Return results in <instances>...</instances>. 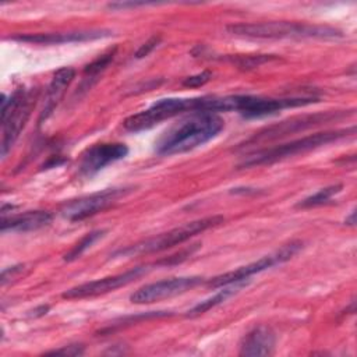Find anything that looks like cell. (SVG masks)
Listing matches in <instances>:
<instances>
[{
    "label": "cell",
    "instance_id": "obj_1",
    "mask_svg": "<svg viewBox=\"0 0 357 357\" xmlns=\"http://www.w3.org/2000/svg\"><path fill=\"white\" fill-rule=\"evenodd\" d=\"M225 121L218 113L191 112L172 124L155 142V151L163 156H172L192 151L223 130Z\"/></svg>",
    "mask_w": 357,
    "mask_h": 357
},
{
    "label": "cell",
    "instance_id": "obj_2",
    "mask_svg": "<svg viewBox=\"0 0 357 357\" xmlns=\"http://www.w3.org/2000/svg\"><path fill=\"white\" fill-rule=\"evenodd\" d=\"M227 32L236 36L262 38V39H282V38H340L342 31L326 25H311L289 21H269V22H248L231 24Z\"/></svg>",
    "mask_w": 357,
    "mask_h": 357
},
{
    "label": "cell",
    "instance_id": "obj_3",
    "mask_svg": "<svg viewBox=\"0 0 357 357\" xmlns=\"http://www.w3.org/2000/svg\"><path fill=\"white\" fill-rule=\"evenodd\" d=\"M356 132V127L350 128H342V130H332V131H324V132H315L303 138L293 139L286 144L275 145L271 148H264L259 151H255L245 156V159L238 165L240 169L245 167H254V166H262V165H271L278 160L286 159L289 156H294L297 153H303L315 148H319L322 145H328L331 142H335L337 139H342L347 135H353Z\"/></svg>",
    "mask_w": 357,
    "mask_h": 357
},
{
    "label": "cell",
    "instance_id": "obj_4",
    "mask_svg": "<svg viewBox=\"0 0 357 357\" xmlns=\"http://www.w3.org/2000/svg\"><path fill=\"white\" fill-rule=\"evenodd\" d=\"M223 222H225V218L220 215L197 219V220L184 223L178 227H174L169 231L160 233L155 237L135 243L126 248H120L116 252H113V257H132V255H141V254L160 252V251H165L170 247H174L177 244H181V243L190 240L192 236H195L198 233H202L211 227L219 226Z\"/></svg>",
    "mask_w": 357,
    "mask_h": 357
},
{
    "label": "cell",
    "instance_id": "obj_5",
    "mask_svg": "<svg viewBox=\"0 0 357 357\" xmlns=\"http://www.w3.org/2000/svg\"><path fill=\"white\" fill-rule=\"evenodd\" d=\"M35 105L33 92L17 89L10 99L1 95V121H3V141H1V156L4 158L11 149L22 128L25 127L31 110Z\"/></svg>",
    "mask_w": 357,
    "mask_h": 357
},
{
    "label": "cell",
    "instance_id": "obj_6",
    "mask_svg": "<svg viewBox=\"0 0 357 357\" xmlns=\"http://www.w3.org/2000/svg\"><path fill=\"white\" fill-rule=\"evenodd\" d=\"M300 248H301V241H290V243L282 245L273 254L265 255V257H262V258H259V259H257V261H254V262H251L245 266H241L236 271L226 272L223 275L212 278L211 280L206 282V286L212 287V289H216V287H223V286L237 283V282H245L250 276H252L255 273H259V272H262L268 268H272L278 264L289 261L294 254L298 252Z\"/></svg>",
    "mask_w": 357,
    "mask_h": 357
},
{
    "label": "cell",
    "instance_id": "obj_7",
    "mask_svg": "<svg viewBox=\"0 0 357 357\" xmlns=\"http://www.w3.org/2000/svg\"><path fill=\"white\" fill-rule=\"evenodd\" d=\"M192 106H194V98L192 99H178V98L160 99L153 105H151L148 109L124 119L123 127L132 132L148 130L159 124L160 121L174 117L185 110L192 112Z\"/></svg>",
    "mask_w": 357,
    "mask_h": 357
},
{
    "label": "cell",
    "instance_id": "obj_8",
    "mask_svg": "<svg viewBox=\"0 0 357 357\" xmlns=\"http://www.w3.org/2000/svg\"><path fill=\"white\" fill-rule=\"evenodd\" d=\"M126 192H128V188H106L98 192H92L66 202L61 206L60 213L63 218L71 222L82 220L106 209Z\"/></svg>",
    "mask_w": 357,
    "mask_h": 357
},
{
    "label": "cell",
    "instance_id": "obj_9",
    "mask_svg": "<svg viewBox=\"0 0 357 357\" xmlns=\"http://www.w3.org/2000/svg\"><path fill=\"white\" fill-rule=\"evenodd\" d=\"M204 278L201 276H180V278H170L158 280L149 284H145L135 290L130 300L135 304H151L165 298H170L178 294H183L195 286L201 284Z\"/></svg>",
    "mask_w": 357,
    "mask_h": 357
},
{
    "label": "cell",
    "instance_id": "obj_10",
    "mask_svg": "<svg viewBox=\"0 0 357 357\" xmlns=\"http://www.w3.org/2000/svg\"><path fill=\"white\" fill-rule=\"evenodd\" d=\"M347 113L342 112H326V113H314V114H305V116H297L291 117L286 121H282L279 124L269 126L259 132H257L252 138L247 141V144H255V142H265V141H273L282 137H286L289 134L303 131L315 126H319L322 123H329L332 120H337Z\"/></svg>",
    "mask_w": 357,
    "mask_h": 357
},
{
    "label": "cell",
    "instance_id": "obj_11",
    "mask_svg": "<svg viewBox=\"0 0 357 357\" xmlns=\"http://www.w3.org/2000/svg\"><path fill=\"white\" fill-rule=\"evenodd\" d=\"M149 266H137L132 269H128L123 273L119 275H113V276H106L102 279H96V280H91L78 286H74L68 290H66L61 297L67 298V300H73V298H85V297H95L99 294H105L109 291H113L119 287H123L131 282H134L135 279H138L139 276H142Z\"/></svg>",
    "mask_w": 357,
    "mask_h": 357
},
{
    "label": "cell",
    "instance_id": "obj_12",
    "mask_svg": "<svg viewBox=\"0 0 357 357\" xmlns=\"http://www.w3.org/2000/svg\"><path fill=\"white\" fill-rule=\"evenodd\" d=\"M317 102V98L314 96H296V98H262V96H254V95H243L241 106L238 109V113L247 119H255V117H264L273 114L282 109L286 107H296V106H304Z\"/></svg>",
    "mask_w": 357,
    "mask_h": 357
},
{
    "label": "cell",
    "instance_id": "obj_13",
    "mask_svg": "<svg viewBox=\"0 0 357 357\" xmlns=\"http://www.w3.org/2000/svg\"><path fill=\"white\" fill-rule=\"evenodd\" d=\"M128 148L121 142L98 144L86 149L79 163V173L85 177H91L103 167L127 156Z\"/></svg>",
    "mask_w": 357,
    "mask_h": 357
},
{
    "label": "cell",
    "instance_id": "obj_14",
    "mask_svg": "<svg viewBox=\"0 0 357 357\" xmlns=\"http://www.w3.org/2000/svg\"><path fill=\"white\" fill-rule=\"evenodd\" d=\"M113 35L109 29H89V31H74V32H57V33H28L18 35L10 39L18 42L38 43V45H59V43H70V42H85L102 39Z\"/></svg>",
    "mask_w": 357,
    "mask_h": 357
},
{
    "label": "cell",
    "instance_id": "obj_15",
    "mask_svg": "<svg viewBox=\"0 0 357 357\" xmlns=\"http://www.w3.org/2000/svg\"><path fill=\"white\" fill-rule=\"evenodd\" d=\"M276 337L271 328L268 326H257L251 332H248L241 343H240V356L259 357V356H271L275 350Z\"/></svg>",
    "mask_w": 357,
    "mask_h": 357
},
{
    "label": "cell",
    "instance_id": "obj_16",
    "mask_svg": "<svg viewBox=\"0 0 357 357\" xmlns=\"http://www.w3.org/2000/svg\"><path fill=\"white\" fill-rule=\"evenodd\" d=\"M74 77H75V70L71 67H63L54 73V75L47 86V91H46L45 106H43V110L40 112L39 123L46 120L53 113V110L61 100L66 89L68 88V85L71 84Z\"/></svg>",
    "mask_w": 357,
    "mask_h": 357
},
{
    "label": "cell",
    "instance_id": "obj_17",
    "mask_svg": "<svg viewBox=\"0 0 357 357\" xmlns=\"http://www.w3.org/2000/svg\"><path fill=\"white\" fill-rule=\"evenodd\" d=\"M53 216L46 211H28L24 213L11 215L10 218H1V231H32L47 226Z\"/></svg>",
    "mask_w": 357,
    "mask_h": 357
},
{
    "label": "cell",
    "instance_id": "obj_18",
    "mask_svg": "<svg viewBox=\"0 0 357 357\" xmlns=\"http://www.w3.org/2000/svg\"><path fill=\"white\" fill-rule=\"evenodd\" d=\"M114 52H116V49L100 54L98 59H95L92 63H89L84 68V78H82V81L79 84V89H78L79 92H85V91L91 89V86L98 81V77L112 63V60L114 57Z\"/></svg>",
    "mask_w": 357,
    "mask_h": 357
},
{
    "label": "cell",
    "instance_id": "obj_19",
    "mask_svg": "<svg viewBox=\"0 0 357 357\" xmlns=\"http://www.w3.org/2000/svg\"><path fill=\"white\" fill-rule=\"evenodd\" d=\"M245 286V282H237V283H231L227 286H223V290L218 291L215 296L198 303L197 305H194L188 312L187 317H197L201 315L204 312H206L208 310H211L212 307L223 303L225 300H227L229 297H231L234 293H237L240 289H243Z\"/></svg>",
    "mask_w": 357,
    "mask_h": 357
},
{
    "label": "cell",
    "instance_id": "obj_20",
    "mask_svg": "<svg viewBox=\"0 0 357 357\" xmlns=\"http://www.w3.org/2000/svg\"><path fill=\"white\" fill-rule=\"evenodd\" d=\"M342 188H343L342 184H335V185H329V187L321 188L315 194H312V195L304 198L303 201H300L296 206L297 208H312V206H318V205L326 204L333 195L339 194L342 191Z\"/></svg>",
    "mask_w": 357,
    "mask_h": 357
},
{
    "label": "cell",
    "instance_id": "obj_21",
    "mask_svg": "<svg viewBox=\"0 0 357 357\" xmlns=\"http://www.w3.org/2000/svg\"><path fill=\"white\" fill-rule=\"evenodd\" d=\"M106 233V230H93L89 231L88 234H85L66 255H64V261H74L77 258H79L88 248H91V245L99 240L100 237H103V234Z\"/></svg>",
    "mask_w": 357,
    "mask_h": 357
},
{
    "label": "cell",
    "instance_id": "obj_22",
    "mask_svg": "<svg viewBox=\"0 0 357 357\" xmlns=\"http://www.w3.org/2000/svg\"><path fill=\"white\" fill-rule=\"evenodd\" d=\"M279 57L275 54H243V56H234L231 61L244 70H251L255 67H259L265 63L278 60Z\"/></svg>",
    "mask_w": 357,
    "mask_h": 357
},
{
    "label": "cell",
    "instance_id": "obj_23",
    "mask_svg": "<svg viewBox=\"0 0 357 357\" xmlns=\"http://www.w3.org/2000/svg\"><path fill=\"white\" fill-rule=\"evenodd\" d=\"M211 77H212V73H211V71H208V70L201 71V73H198V74H195V75H191V77L184 78L183 86H185V88H198V86H202V85H205V84L211 79Z\"/></svg>",
    "mask_w": 357,
    "mask_h": 357
},
{
    "label": "cell",
    "instance_id": "obj_24",
    "mask_svg": "<svg viewBox=\"0 0 357 357\" xmlns=\"http://www.w3.org/2000/svg\"><path fill=\"white\" fill-rule=\"evenodd\" d=\"M160 40H162V38L159 36V35H153V36H151L146 42H144L141 46H139V49L135 52V59H142V57H145V56H148L159 43H160Z\"/></svg>",
    "mask_w": 357,
    "mask_h": 357
},
{
    "label": "cell",
    "instance_id": "obj_25",
    "mask_svg": "<svg viewBox=\"0 0 357 357\" xmlns=\"http://www.w3.org/2000/svg\"><path fill=\"white\" fill-rule=\"evenodd\" d=\"M46 354H52V356H81V354H84V346H81V344H68V346H63V347L56 349V350L46 351Z\"/></svg>",
    "mask_w": 357,
    "mask_h": 357
},
{
    "label": "cell",
    "instance_id": "obj_26",
    "mask_svg": "<svg viewBox=\"0 0 357 357\" xmlns=\"http://www.w3.org/2000/svg\"><path fill=\"white\" fill-rule=\"evenodd\" d=\"M24 269V265H15V266H11V268H7L1 272V284L4 286L7 283L8 279L11 278H15L18 273H21Z\"/></svg>",
    "mask_w": 357,
    "mask_h": 357
},
{
    "label": "cell",
    "instance_id": "obj_27",
    "mask_svg": "<svg viewBox=\"0 0 357 357\" xmlns=\"http://www.w3.org/2000/svg\"><path fill=\"white\" fill-rule=\"evenodd\" d=\"M139 6H145V3H110V4H107V7L109 8H112V10H116V8H127V7H139Z\"/></svg>",
    "mask_w": 357,
    "mask_h": 357
},
{
    "label": "cell",
    "instance_id": "obj_28",
    "mask_svg": "<svg viewBox=\"0 0 357 357\" xmlns=\"http://www.w3.org/2000/svg\"><path fill=\"white\" fill-rule=\"evenodd\" d=\"M47 311H49V305H40V307L35 308L33 311H31V312H32L31 315H33V317H40V315H45Z\"/></svg>",
    "mask_w": 357,
    "mask_h": 357
},
{
    "label": "cell",
    "instance_id": "obj_29",
    "mask_svg": "<svg viewBox=\"0 0 357 357\" xmlns=\"http://www.w3.org/2000/svg\"><path fill=\"white\" fill-rule=\"evenodd\" d=\"M354 218H356V212L353 211V212H351V215H350V218H347V219H346V223H347V225H350V226H354V223H356V219H354Z\"/></svg>",
    "mask_w": 357,
    "mask_h": 357
}]
</instances>
